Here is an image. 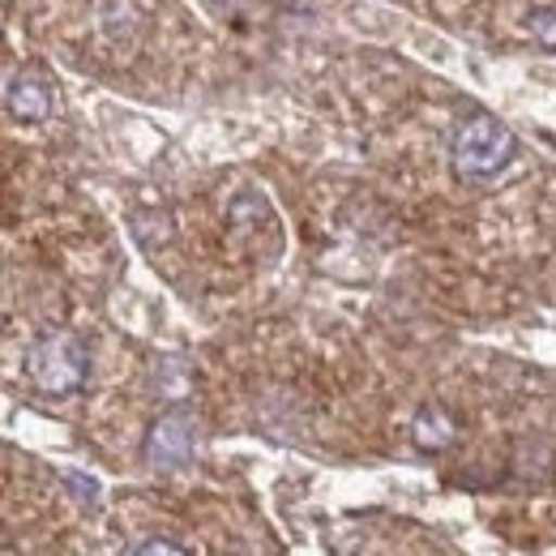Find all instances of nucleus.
<instances>
[{"label": "nucleus", "mask_w": 556, "mask_h": 556, "mask_svg": "<svg viewBox=\"0 0 556 556\" xmlns=\"http://www.w3.org/2000/svg\"><path fill=\"white\" fill-rule=\"evenodd\" d=\"M518 154V138L509 125H501L496 116H471L454 129L450 141V159L454 172L463 180H492L496 172H505Z\"/></svg>", "instance_id": "1"}, {"label": "nucleus", "mask_w": 556, "mask_h": 556, "mask_svg": "<svg viewBox=\"0 0 556 556\" xmlns=\"http://www.w3.org/2000/svg\"><path fill=\"white\" fill-rule=\"evenodd\" d=\"M26 377H30V386L39 394H52V399L77 394L86 386V377H90V351L70 330L43 334L26 351Z\"/></svg>", "instance_id": "2"}, {"label": "nucleus", "mask_w": 556, "mask_h": 556, "mask_svg": "<svg viewBox=\"0 0 556 556\" xmlns=\"http://www.w3.org/2000/svg\"><path fill=\"white\" fill-rule=\"evenodd\" d=\"M141 454H146V463L154 471H180V467H189L193 454H198V419L189 416L185 407L163 412V416L150 424Z\"/></svg>", "instance_id": "3"}, {"label": "nucleus", "mask_w": 556, "mask_h": 556, "mask_svg": "<svg viewBox=\"0 0 556 556\" xmlns=\"http://www.w3.org/2000/svg\"><path fill=\"white\" fill-rule=\"evenodd\" d=\"M4 112L9 121L17 125H48L52 112H56V94H52V81L43 73H13L4 81Z\"/></svg>", "instance_id": "4"}, {"label": "nucleus", "mask_w": 556, "mask_h": 556, "mask_svg": "<svg viewBox=\"0 0 556 556\" xmlns=\"http://www.w3.org/2000/svg\"><path fill=\"white\" fill-rule=\"evenodd\" d=\"M454 432H458V424H454V416L441 403H424L416 412V419H412V437H416V445L424 454L450 450L454 445Z\"/></svg>", "instance_id": "5"}, {"label": "nucleus", "mask_w": 556, "mask_h": 556, "mask_svg": "<svg viewBox=\"0 0 556 556\" xmlns=\"http://www.w3.org/2000/svg\"><path fill=\"white\" fill-rule=\"evenodd\" d=\"M527 26H531V35H535V43L544 52H556V9H535L527 17Z\"/></svg>", "instance_id": "6"}, {"label": "nucleus", "mask_w": 556, "mask_h": 556, "mask_svg": "<svg viewBox=\"0 0 556 556\" xmlns=\"http://www.w3.org/2000/svg\"><path fill=\"white\" fill-rule=\"evenodd\" d=\"M61 480L70 484V492L77 496V505H94V501H99V492H103L99 480H90V476H81V471H65Z\"/></svg>", "instance_id": "7"}, {"label": "nucleus", "mask_w": 556, "mask_h": 556, "mask_svg": "<svg viewBox=\"0 0 556 556\" xmlns=\"http://www.w3.org/2000/svg\"><path fill=\"white\" fill-rule=\"evenodd\" d=\"M134 553H172V556H180L185 548H180V544H163V540H146V544H138Z\"/></svg>", "instance_id": "8"}]
</instances>
